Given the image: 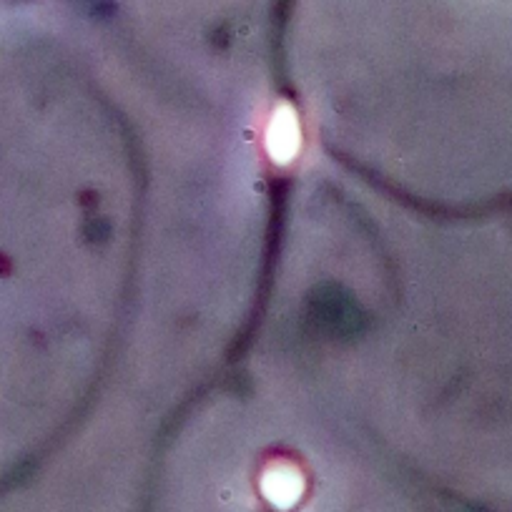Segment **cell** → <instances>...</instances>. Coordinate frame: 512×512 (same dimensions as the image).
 I'll return each instance as SVG.
<instances>
[{"label":"cell","instance_id":"1","mask_svg":"<svg viewBox=\"0 0 512 512\" xmlns=\"http://www.w3.org/2000/svg\"><path fill=\"white\" fill-rule=\"evenodd\" d=\"M299 149H302V128H299L297 113L289 103H279L267 126L269 156H272L274 164L287 166L292 164Z\"/></svg>","mask_w":512,"mask_h":512},{"label":"cell","instance_id":"2","mask_svg":"<svg viewBox=\"0 0 512 512\" xmlns=\"http://www.w3.org/2000/svg\"><path fill=\"white\" fill-rule=\"evenodd\" d=\"M262 495L277 510H292L304 495V477L289 462H277L262 477Z\"/></svg>","mask_w":512,"mask_h":512}]
</instances>
